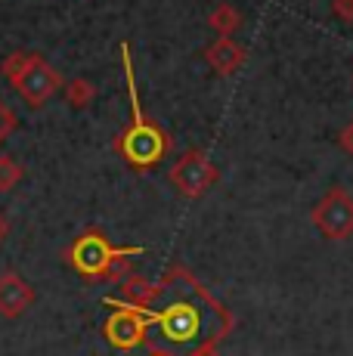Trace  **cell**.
Instances as JSON below:
<instances>
[{"mask_svg":"<svg viewBox=\"0 0 353 356\" xmlns=\"http://www.w3.org/2000/svg\"><path fill=\"white\" fill-rule=\"evenodd\" d=\"M25 177L22 164L10 155H0V193H10V189L19 186V180Z\"/></svg>","mask_w":353,"mask_h":356,"instance_id":"4fadbf2b","label":"cell"},{"mask_svg":"<svg viewBox=\"0 0 353 356\" xmlns=\"http://www.w3.org/2000/svg\"><path fill=\"white\" fill-rule=\"evenodd\" d=\"M108 307H115L118 313H112L106 323V341L118 350H137L142 341L149 338V310H133V307L121 304V300L106 298Z\"/></svg>","mask_w":353,"mask_h":356,"instance_id":"5b68a950","label":"cell"},{"mask_svg":"<svg viewBox=\"0 0 353 356\" xmlns=\"http://www.w3.org/2000/svg\"><path fill=\"white\" fill-rule=\"evenodd\" d=\"M6 236H10V220H6V214L0 211V242H3Z\"/></svg>","mask_w":353,"mask_h":356,"instance_id":"e0dca14e","label":"cell"},{"mask_svg":"<svg viewBox=\"0 0 353 356\" xmlns=\"http://www.w3.org/2000/svg\"><path fill=\"white\" fill-rule=\"evenodd\" d=\"M13 130H16V115H13V108L6 106L3 99H0V143H3Z\"/></svg>","mask_w":353,"mask_h":356,"instance_id":"5bb4252c","label":"cell"},{"mask_svg":"<svg viewBox=\"0 0 353 356\" xmlns=\"http://www.w3.org/2000/svg\"><path fill=\"white\" fill-rule=\"evenodd\" d=\"M208 25H211L220 38H229V34L242 25V16H239V10H236L233 3H217L211 10V16H208Z\"/></svg>","mask_w":353,"mask_h":356,"instance_id":"8fae6325","label":"cell"},{"mask_svg":"<svg viewBox=\"0 0 353 356\" xmlns=\"http://www.w3.org/2000/svg\"><path fill=\"white\" fill-rule=\"evenodd\" d=\"M121 294H124L127 307H133V310H152V300L158 298V285H152L146 276L127 273L121 279Z\"/></svg>","mask_w":353,"mask_h":356,"instance_id":"9c48e42d","label":"cell"},{"mask_svg":"<svg viewBox=\"0 0 353 356\" xmlns=\"http://www.w3.org/2000/svg\"><path fill=\"white\" fill-rule=\"evenodd\" d=\"M331 13L344 22H353V0H331Z\"/></svg>","mask_w":353,"mask_h":356,"instance_id":"9a60e30c","label":"cell"},{"mask_svg":"<svg viewBox=\"0 0 353 356\" xmlns=\"http://www.w3.org/2000/svg\"><path fill=\"white\" fill-rule=\"evenodd\" d=\"M165 149H167L165 134H158V130L149 127V124L133 127L131 134L121 140V152H124L133 164H140V168H152V164L165 155Z\"/></svg>","mask_w":353,"mask_h":356,"instance_id":"52a82bcc","label":"cell"},{"mask_svg":"<svg viewBox=\"0 0 353 356\" xmlns=\"http://www.w3.org/2000/svg\"><path fill=\"white\" fill-rule=\"evenodd\" d=\"M13 87L19 90V97H22L28 106H44L47 99L53 97V93L63 87V78L56 74V68H53L50 63H47L44 56H31L25 59V65L19 68L16 74H13Z\"/></svg>","mask_w":353,"mask_h":356,"instance_id":"3957f363","label":"cell"},{"mask_svg":"<svg viewBox=\"0 0 353 356\" xmlns=\"http://www.w3.org/2000/svg\"><path fill=\"white\" fill-rule=\"evenodd\" d=\"M192 356H220L214 350V347H205V350H199V353H192Z\"/></svg>","mask_w":353,"mask_h":356,"instance_id":"ac0fdd59","label":"cell"},{"mask_svg":"<svg viewBox=\"0 0 353 356\" xmlns=\"http://www.w3.org/2000/svg\"><path fill=\"white\" fill-rule=\"evenodd\" d=\"M142 248H115L103 232L90 229L69 248L72 266L87 279H106V282H121L131 273V260L140 257Z\"/></svg>","mask_w":353,"mask_h":356,"instance_id":"7a4b0ae2","label":"cell"},{"mask_svg":"<svg viewBox=\"0 0 353 356\" xmlns=\"http://www.w3.org/2000/svg\"><path fill=\"white\" fill-rule=\"evenodd\" d=\"M338 146H341L344 152H350V155H353V124H347V127L338 130Z\"/></svg>","mask_w":353,"mask_h":356,"instance_id":"2e32d148","label":"cell"},{"mask_svg":"<svg viewBox=\"0 0 353 356\" xmlns=\"http://www.w3.org/2000/svg\"><path fill=\"white\" fill-rule=\"evenodd\" d=\"M158 328L152 338V356H192L229 332L233 319L220 304L202 289L199 300L176 298L161 310H149V328Z\"/></svg>","mask_w":353,"mask_h":356,"instance_id":"6da1fadb","label":"cell"},{"mask_svg":"<svg viewBox=\"0 0 353 356\" xmlns=\"http://www.w3.org/2000/svg\"><path fill=\"white\" fill-rule=\"evenodd\" d=\"M313 223L325 238H350L353 236V195L344 186H335L322 195L313 208Z\"/></svg>","mask_w":353,"mask_h":356,"instance_id":"277c9868","label":"cell"},{"mask_svg":"<svg viewBox=\"0 0 353 356\" xmlns=\"http://www.w3.org/2000/svg\"><path fill=\"white\" fill-rule=\"evenodd\" d=\"M171 183L176 186L180 195L202 198L217 183V168L205 152L189 149V152H183L180 159H176V164L171 168Z\"/></svg>","mask_w":353,"mask_h":356,"instance_id":"8992f818","label":"cell"},{"mask_svg":"<svg viewBox=\"0 0 353 356\" xmlns=\"http://www.w3.org/2000/svg\"><path fill=\"white\" fill-rule=\"evenodd\" d=\"M31 304H35V289L19 273H3L0 276V316L16 319Z\"/></svg>","mask_w":353,"mask_h":356,"instance_id":"ba28073f","label":"cell"},{"mask_svg":"<svg viewBox=\"0 0 353 356\" xmlns=\"http://www.w3.org/2000/svg\"><path fill=\"white\" fill-rule=\"evenodd\" d=\"M93 97H97V90H93L90 81L78 78V81H69V84H65V99H69L74 108H87L93 102Z\"/></svg>","mask_w":353,"mask_h":356,"instance_id":"7c38bea8","label":"cell"},{"mask_svg":"<svg viewBox=\"0 0 353 356\" xmlns=\"http://www.w3.org/2000/svg\"><path fill=\"white\" fill-rule=\"evenodd\" d=\"M208 63H211L214 72H220V74H233L236 68L245 63V50H242V47L236 44V40L220 38V40H214V44L208 47Z\"/></svg>","mask_w":353,"mask_h":356,"instance_id":"30bf717a","label":"cell"}]
</instances>
